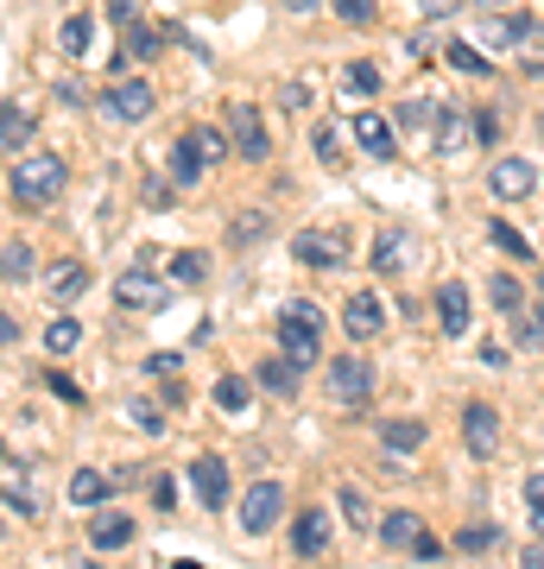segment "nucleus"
Segmentation results:
<instances>
[{
	"mask_svg": "<svg viewBox=\"0 0 544 569\" xmlns=\"http://www.w3.org/2000/svg\"><path fill=\"white\" fill-rule=\"evenodd\" d=\"M437 323H444V336H463V329L475 323V310H468V284H456V279L437 284Z\"/></svg>",
	"mask_w": 544,
	"mask_h": 569,
	"instance_id": "2eb2a0df",
	"label": "nucleus"
},
{
	"mask_svg": "<svg viewBox=\"0 0 544 569\" xmlns=\"http://www.w3.org/2000/svg\"><path fill=\"white\" fill-rule=\"evenodd\" d=\"M228 133H235V152H241L247 164L273 159V133L260 127V114H254L247 102H228Z\"/></svg>",
	"mask_w": 544,
	"mask_h": 569,
	"instance_id": "0eeeda50",
	"label": "nucleus"
},
{
	"mask_svg": "<svg viewBox=\"0 0 544 569\" xmlns=\"http://www.w3.org/2000/svg\"><path fill=\"white\" fill-rule=\"evenodd\" d=\"M115 305H127V310H165L171 305V284L159 279V253H140V260L115 279Z\"/></svg>",
	"mask_w": 544,
	"mask_h": 569,
	"instance_id": "7ed1b4c3",
	"label": "nucleus"
},
{
	"mask_svg": "<svg viewBox=\"0 0 544 569\" xmlns=\"http://www.w3.org/2000/svg\"><path fill=\"white\" fill-rule=\"evenodd\" d=\"M412 260H418V241H412V228H399V222H386L380 234H374V247H367V266H374V272H386V279H393V272H405Z\"/></svg>",
	"mask_w": 544,
	"mask_h": 569,
	"instance_id": "423d86ee",
	"label": "nucleus"
},
{
	"mask_svg": "<svg viewBox=\"0 0 544 569\" xmlns=\"http://www.w3.org/2000/svg\"><path fill=\"white\" fill-rule=\"evenodd\" d=\"M133 425H140V430H165V418L152 406H133Z\"/></svg>",
	"mask_w": 544,
	"mask_h": 569,
	"instance_id": "8fccbe9b",
	"label": "nucleus"
},
{
	"mask_svg": "<svg viewBox=\"0 0 544 569\" xmlns=\"http://www.w3.org/2000/svg\"><path fill=\"white\" fill-rule=\"evenodd\" d=\"M343 329L355 336V342H374V336L386 329V310H380V298H374V291H355V298L343 305Z\"/></svg>",
	"mask_w": 544,
	"mask_h": 569,
	"instance_id": "f8f14e48",
	"label": "nucleus"
},
{
	"mask_svg": "<svg viewBox=\"0 0 544 569\" xmlns=\"http://www.w3.org/2000/svg\"><path fill=\"white\" fill-rule=\"evenodd\" d=\"M291 253H298L304 266H317V272L348 266V241H343V234H329V228H304L298 241H291Z\"/></svg>",
	"mask_w": 544,
	"mask_h": 569,
	"instance_id": "1a4fd4ad",
	"label": "nucleus"
},
{
	"mask_svg": "<svg viewBox=\"0 0 544 569\" xmlns=\"http://www.w3.org/2000/svg\"><path fill=\"white\" fill-rule=\"evenodd\" d=\"M216 406H222V411H241V406H247V380H235V373H228V380H216Z\"/></svg>",
	"mask_w": 544,
	"mask_h": 569,
	"instance_id": "37998d69",
	"label": "nucleus"
},
{
	"mask_svg": "<svg viewBox=\"0 0 544 569\" xmlns=\"http://www.w3.org/2000/svg\"><path fill=\"white\" fill-rule=\"evenodd\" d=\"M190 488H197L202 507L216 512L228 500V462H222V456H197V462H190Z\"/></svg>",
	"mask_w": 544,
	"mask_h": 569,
	"instance_id": "ddd939ff",
	"label": "nucleus"
},
{
	"mask_svg": "<svg viewBox=\"0 0 544 569\" xmlns=\"http://www.w3.org/2000/svg\"><path fill=\"white\" fill-rule=\"evenodd\" d=\"M279 519H285V488H279V481H254L247 500H241V531H247V538H266Z\"/></svg>",
	"mask_w": 544,
	"mask_h": 569,
	"instance_id": "39448f33",
	"label": "nucleus"
},
{
	"mask_svg": "<svg viewBox=\"0 0 544 569\" xmlns=\"http://www.w3.org/2000/svg\"><path fill=\"white\" fill-rule=\"evenodd\" d=\"M444 63H449V70H463V77H494V63H487L482 51H475V44H463V39H456V44L444 51Z\"/></svg>",
	"mask_w": 544,
	"mask_h": 569,
	"instance_id": "393cba45",
	"label": "nucleus"
},
{
	"mask_svg": "<svg viewBox=\"0 0 544 569\" xmlns=\"http://www.w3.org/2000/svg\"><path fill=\"white\" fill-rule=\"evenodd\" d=\"M437 114H444V102H399L393 127L399 133H437Z\"/></svg>",
	"mask_w": 544,
	"mask_h": 569,
	"instance_id": "4be33fe9",
	"label": "nucleus"
},
{
	"mask_svg": "<svg viewBox=\"0 0 544 569\" xmlns=\"http://www.w3.org/2000/svg\"><path fill=\"white\" fill-rule=\"evenodd\" d=\"M329 392H336L343 406H362L367 392H374V361H362V355H336V361H329Z\"/></svg>",
	"mask_w": 544,
	"mask_h": 569,
	"instance_id": "6e6552de",
	"label": "nucleus"
},
{
	"mask_svg": "<svg viewBox=\"0 0 544 569\" xmlns=\"http://www.w3.org/2000/svg\"><path fill=\"white\" fill-rule=\"evenodd\" d=\"M89 545H96V550H121V545H133V519H121V512H101L96 526H89Z\"/></svg>",
	"mask_w": 544,
	"mask_h": 569,
	"instance_id": "412c9836",
	"label": "nucleus"
},
{
	"mask_svg": "<svg viewBox=\"0 0 544 569\" xmlns=\"http://www.w3.org/2000/svg\"><path fill=\"white\" fill-rule=\"evenodd\" d=\"M0 462H7V443H0Z\"/></svg>",
	"mask_w": 544,
	"mask_h": 569,
	"instance_id": "4d7b16f0",
	"label": "nucleus"
},
{
	"mask_svg": "<svg viewBox=\"0 0 544 569\" xmlns=\"http://www.w3.org/2000/svg\"><path fill=\"white\" fill-rule=\"evenodd\" d=\"M487 241L501 247V253H513V260H532V241H525L513 222H487Z\"/></svg>",
	"mask_w": 544,
	"mask_h": 569,
	"instance_id": "c85d7f7f",
	"label": "nucleus"
},
{
	"mask_svg": "<svg viewBox=\"0 0 544 569\" xmlns=\"http://www.w3.org/2000/svg\"><path fill=\"white\" fill-rule=\"evenodd\" d=\"M444 13H456V0H424V20H444Z\"/></svg>",
	"mask_w": 544,
	"mask_h": 569,
	"instance_id": "603ef678",
	"label": "nucleus"
},
{
	"mask_svg": "<svg viewBox=\"0 0 544 569\" xmlns=\"http://www.w3.org/2000/svg\"><path fill=\"white\" fill-rule=\"evenodd\" d=\"M482 32H487V44H520V32H525V13H513V20H487Z\"/></svg>",
	"mask_w": 544,
	"mask_h": 569,
	"instance_id": "ea45409f",
	"label": "nucleus"
},
{
	"mask_svg": "<svg viewBox=\"0 0 544 569\" xmlns=\"http://www.w3.org/2000/svg\"><path fill=\"white\" fill-rule=\"evenodd\" d=\"M44 380H51V392H58V399H70V406H77V399H82V392L70 387V380H63V373H44Z\"/></svg>",
	"mask_w": 544,
	"mask_h": 569,
	"instance_id": "3c124183",
	"label": "nucleus"
},
{
	"mask_svg": "<svg viewBox=\"0 0 544 569\" xmlns=\"http://www.w3.org/2000/svg\"><path fill=\"white\" fill-rule=\"evenodd\" d=\"M89 32H96L89 13H70V20H63V58H82V51H89Z\"/></svg>",
	"mask_w": 544,
	"mask_h": 569,
	"instance_id": "72a5a7b5",
	"label": "nucleus"
},
{
	"mask_svg": "<svg viewBox=\"0 0 544 569\" xmlns=\"http://www.w3.org/2000/svg\"><path fill=\"white\" fill-rule=\"evenodd\" d=\"M317 159L323 164H343V127H336V121L317 127Z\"/></svg>",
	"mask_w": 544,
	"mask_h": 569,
	"instance_id": "58836bf2",
	"label": "nucleus"
},
{
	"mask_svg": "<svg viewBox=\"0 0 544 569\" xmlns=\"http://www.w3.org/2000/svg\"><path fill=\"white\" fill-rule=\"evenodd\" d=\"M108 20H115V26H133V20H140V0H108Z\"/></svg>",
	"mask_w": 544,
	"mask_h": 569,
	"instance_id": "49530a36",
	"label": "nucleus"
},
{
	"mask_svg": "<svg viewBox=\"0 0 544 569\" xmlns=\"http://www.w3.org/2000/svg\"><path fill=\"white\" fill-rule=\"evenodd\" d=\"M82 284H89V272L82 266H51V279H44V291H51V305H70Z\"/></svg>",
	"mask_w": 544,
	"mask_h": 569,
	"instance_id": "b1692460",
	"label": "nucleus"
},
{
	"mask_svg": "<svg viewBox=\"0 0 544 569\" xmlns=\"http://www.w3.org/2000/svg\"><path fill=\"white\" fill-rule=\"evenodd\" d=\"M77 342H82L77 317H51V329H44V348H51V355H70Z\"/></svg>",
	"mask_w": 544,
	"mask_h": 569,
	"instance_id": "473e14b6",
	"label": "nucleus"
},
{
	"mask_svg": "<svg viewBox=\"0 0 544 569\" xmlns=\"http://www.w3.org/2000/svg\"><path fill=\"white\" fill-rule=\"evenodd\" d=\"M418 512H405V507H393V512H380V538H386V545H393V550H412V545H418Z\"/></svg>",
	"mask_w": 544,
	"mask_h": 569,
	"instance_id": "aec40b11",
	"label": "nucleus"
},
{
	"mask_svg": "<svg viewBox=\"0 0 544 569\" xmlns=\"http://www.w3.org/2000/svg\"><path fill=\"white\" fill-rule=\"evenodd\" d=\"M494 545H501V526H487V519H482V526H463V531H456V550H463V557H475V550H494Z\"/></svg>",
	"mask_w": 544,
	"mask_h": 569,
	"instance_id": "7c9ffc66",
	"label": "nucleus"
},
{
	"mask_svg": "<svg viewBox=\"0 0 544 569\" xmlns=\"http://www.w3.org/2000/svg\"><path fill=\"white\" fill-rule=\"evenodd\" d=\"M525 500H532V507H544V468L532 475V481H525Z\"/></svg>",
	"mask_w": 544,
	"mask_h": 569,
	"instance_id": "864d4df0",
	"label": "nucleus"
},
{
	"mask_svg": "<svg viewBox=\"0 0 544 569\" xmlns=\"http://www.w3.org/2000/svg\"><path fill=\"white\" fill-rule=\"evenodd\" d=\"M513 336H520V348H538L544 342V305H525L513 317Z\"/></svg>",
	"mask_w": 544,
	"mask_h": 569,
	"instance_id": "2f4dec72",
	"label": "nucleus"
},
{
	"mask_svg": "<svg viewBox=\"0 0 544 569\" xmlns=\"http://www.w3.org/2000/svg\"><path fill=\"white\" fill-rule=\"evenodd\" d=\"M0 279H13V284L32 279V247H26V241H7V247H0Z\"/></svg>",
	"mask_w": 544,
	"mask_h": 569,
	"instance_id": "bb28decb",
	"label": "nucleus"
},
{
	"mask_svg": "<svg viewBox=\"0 0 544 569\" xmlns=\"http://www.w3.org/2000/svg\"><path fill=\"white\" fill-rule=\"evenodd\" d=\"M538 127H544V114H538Z\"/></svg>",
	"mask_w": 544,
	"mask_h": 569,
	"instance_id": "bf43d9fd",
	"label": "nucleus"
},
{
	"mask_svg": "<svg viewBox=\"0 0 544 569\" xmlns=\"http://www.w3.org/2000/svg\"><path fill=\"white\" fill-rule=\"evenodd\" d=\"M475 140H482V146L501 140V114H494V108H475Z\"/></svg>",
	"mask_w": 544,
	"mask_h": 569,
	"instance_id": "a18cd8bd",
	"label": "nucleus"
},
{
	"mask_svg": "<svg viewBox=\"0 0 544 569\" xmlns=\"http://www.w3.org/2000/svg\"><path fill=\"white\" fill-rule=\"evenodd\" d=\"M482 7H494V0H482Z\"/></svg>",
	"mask_w": 544,
	"mask_h": 569,
	"instance_id": "13d9d810",
	"label": "nucleus"
},
{
	"mask_svg": "<svg viewBox=\"0 0 544 569\" xmlns=\"http://www.w3.org/2000/svg\"><path fill=\"white\" fill-rule=\"evenodd\" d=\"M171 500H178V488H171V481L159 475V481H152V507H159V512H171Z\"/></svg>",
	"mask_w": 544,
	"mask_h": 569,
	"instance_id": "09e8293b",
	"label": "nucleus"
},
{
	"mask_svg": "<svg viewBox=\"0 0 544 569\" xmlns=\"http://www.w3.org/2000/svg\"><path fill=\"white\" fill-rule=\"evenodd\" d=\"M463 437H468V456H475V462H494V449H501V411L463 406Z\"/></svg>",
	"mask_w": 544,
	"mask_h": 569,
	"instance_id": "9d476101",
	"label": "nucleus"
},
{
	"mask_svg": "<svg viewBox=\"0 0 544 569\" xmlns=\"http://www.w3.org/2000/svg\"><path fill=\"white\" fill-rule=\"evenodd\" d=\"M285 7H291V13H310V7H323V0H285Z\"/></svg>",
	"mask_w": 544,
	"mask_h": 569,
	"instance_id": "6e6d98bb",
	"label": "nucleus"
},
{
	"mask_svg": "<svg viewBox=\"0 0 544 569\" xmlns=\"http://www.w3.org/2000/svg\"><path fill=\"white\" fill-rule=\"evenodd\" d=\"M343 82L355 89V96H374V89H380V70H374V63H348Z\"/></svg>",
	"mask_w": 544,
	"mask_h": 569,
	"instance_id": "a19ab883",
	"label": "nucleus"
},
{
	"mask_svg": "<svg viewBox=\"0 0 544 569\" xmlns=\"http://www.w3.org/2000/svg\"><path fill=\"white\" fill-rule=\"evenodd\" d=\"M487 298H494V310H501L506 323H513V317L525 310V284L513 279V272H494V284H487Z\"/></svg>",
	"mask_w": 544,
	"mask_h": 569,
	"instance_id": "5701e85b",
	"label": "nucleus"
},
{
	"mask_svg": "<svg viewBox=\"0 0 544 569\" xmlns=\"http://www.w3.org/2000/svg\"><path fill=\"white\" fill-rule=\"evenodd\" d=\"M165 44V32H152V26H127V44H121V58H152Z\"/></svg>",
	"mask_w": 544,
	"mask_h": 569,
	"instance_id": "f704fd0d",
	"label": "nucleus"
},
{
	"mask_svg": "<svg viewBox=\"0 0 544 569\" xmlns=\"http://www.w3.org/2000/svg\"><path fill=\"white\" fill-rule=\"evenodd\" d=\"M101 493H108L101 468H77V475H70V500H77V507H96Z\"/></svg>",
	"mask_w": 544,
	"mask_h": 569,
	"instance_id": "cd10ccee",
	"label": "nucleus"
},
{
	"mask_svg": "<svg viewBox=\"0 0 544 569\" xmlns=\"http://www.w3.org/2000/svg\"><path fill=\"white\" fill-rule=\"evenodd\" d=\"M7 183H13V203H20V209L58 203V190H63V159H51V152H39V159H20Z\"/></svg>",
	"mask_w": 544,
	"mask_h": 569,
	"instance_id": "f03ea898",
	"label": "nucleus"
},
{
	"mask_svg": "<svg viewBox=\"0 0 544 569\" xmlns=\"http://www.w3.org/2000/svg\"><path fill=\"white\" fill-rule=\"evenodd\" d=\"M26 140H32V114H26V108L0 114V146H26Z\"/></svg>",
	"mask_w": 544,
	"mask_h": 569,
	"instance_id": "4c0bfd02",
	"label": "nucleus"
},
{
	"mask_svg": "<svg viewBox=\"0 0 544 569\" xmlns=\"http://www.w3.org/2000/svg\"><path fill=\"white\" fill-rule=\"evenodd\" d=\"M520 58H525V77H544V26H538V20H525Z\"/></svg>",
	"mask_w": 544,
	"mask_h": 569,
	"instance_id": "a878e982",
	"label": "nucleus"
},
{
	"mask_svg": "<svg viewBox=\"0 0 544 569\" xmlns=\"http://www.w3.org/2000/svg\"><path fill=\"white\" fill-rule=\"evenodd\" d=\"M260 387L266 392H298V367L285 361V355L279 361H260Z\"/></svg>",
	"mask_w": 544,
	"mask_h": 569,
	"instance_id": "c756f323",
	"label": "nucleus"
},
{
	"mask_svg": "<svg viewBox=\"0 0 544 569\" xmlns=\"http://www.w3.org/2000/svg\"><path fill=\"white\" fill-rule=\"evenodd\" d=\"M424 437H431V430H424L418 418H386V425H380L386 468H405V456H418V449H424Z\"/></svg>",
	"mask_w": 544,
	"mask_h": 569,
	"instance_id": "9b49d317",
	"label": "nucleus"
},
{
	"mask_svg": "<svg viewBox=\"0 0 544 569\" xmlns=\"http://www.w3.org/2000/svg\"><path fill=\"white\" fill-rule=\"evenodd\" d=\"M355 146H362L367 159H393V121H386V114H374V108H362V114H355Z\"/></svg>",
	"mask_w": 544,
	"mask_h": 569,
	"instance_id": "dca6fc26",
	"label": "nucleus"
},
{
	"mask_svg": "<svg viewBox=\"0 0 544 569\" xmlns=\"http://www.w3.org/2000/svg\"><path fill=\"white\" fill-rule=\"evenodd\" d=\"M532 183H538V171H532L525 159H494V171H487V190H494L501 203H520Z\"/></svg>",
	"mask_w": 544,
	"mask_h": 569,
	"instance_id": "4468645a",
	"label": "nucleus"
},
{
	"mask_svg": "<svg viewBox=\"0 0 544 569\" xmlns=\"http://www.w3.org/2000/svg\"><path fill=\"white\" fill-rule=\"evenodd\" d=\"M190 133H197V146H202V159H209V164H216V159L228 152V140L216 133V127H190Z\"/></svg>",
	"mask_w": 544,
	"mask_h": 569,
	"instance_id": "c03bdc74",
	"label": "nucleus"
},
{
	"mask_svg": "<svg viewBox=\"0 0 544 569\" xmlns=\"http://www.w3.org/2000/svg\"><path fill=\"white\" fill-rule=\"evenodd\" d=\"M171 279H178V284H202V279H209V260H202V253H171Z\"/></svg>",
	"mask_w": 544,
	"mask_h": 569,
	"instance_id": "c9c22d12",
	"label": "nucleus"
},
{
	"mask_svg": "<svg viewBox=\"0 0 544 569\" xmlns=\"http://www.w3.org/2000/svg\"><path fill=\"white\" fill-rule=\"evenodd\" d=\"M13 336H20V323H13V317L0 310V342H13Z\"/></svg>",
	"mask_w": 544,
	"mask_h": 569,
	"instance_id": "5fc2aeb1",
	"label": "nucleus"
},
{
	"mask_svg": "<svg viewBox=\"0 0 544 569\" xmlns=\"http://www.w3.org/2000/svg\"><path fill=\"white\" fill-rule=\"evenodd\" d=\"M202 146H197V133H184L178 146H171V183H178V190H190V183H202Z\"/></svg>",
	"mask_w": 544,
	"mask_h": 569,
	"instance_id": "6ab92c4d",
	"label": "nucleus"
},
{
	"mask_svg": "<svg viewBox=\"0 0 544 569\" xmlns=\"http://www.w3.org/2000/svg\"><path fill=\"white\" fill-rule=\"evenodd\" d=\"M468 140H475V114H468V108H444V114H437V152H444V159H463Z\"/></svg>",
	"mask_w": 544,
	"mask_h": 569,
	"instance_id": "f3484780",
	"label": "nucleus"
},
{
	"mask_svg": "<svg viewBox=\"0 0 544 569\" xmlns=\"http://www.w3.org/2000/svg\"><path fill=\"white\" fill-rule=\"evenodd\" d=\"M343 26H374V0H329Z\"/></svg>",
	"mask_w": 544,
	"mask_h": 569,
	"instance_id": "79ce46f5",
	"label": "nucleus"
},
{
	"mask_svg": "<svg viewBox=\"0 0 544 569\" xmlns=\"http://www.w3.org/2000/svg\"><path fill=\"white\" fill-rule=\"evenodd\" d=\"M279 355L291 367H310V361H323V310L317 305H304V298H291V305L279 310Z\"/></svg>",
	"mask_w": 544,
	"mask_h": 569,
	"instance_id": "f257e3e1",
	"label": "nucleus"
},
{
	"mask_svg": "<svg viewBox=\"0 0 544 569\" xmlns=\"http://www.w3.org/2000/svg\"><path fill=\"white\" fill-rule=\"evenodd\" d=\"M412 557H418V563H437V557H444V545H437L431 531H418V545H412Z\"/></svg>",
	"mask_w": 544,
	"mask_h": 569,
	"instance_id": "de8ad7c7",
	"label": "nucleus"
},
{
	"mask_svg": "<svg viewBox=\"0 0 544 569\" xmlns=\"http://www.w3.org/2000/svg\"><path fill=\"white\" fill-rule=\"evenodd\" d=\"M291 550H298V557H323V550H329V512H323V507L298 512V526H291Z\"/></svg>",
	"mask_w": 544,
	"mask_h": 569,
	"instance_id": "a211bd4d",
	"label": "nucleus"
},
{
	"mask_svg": "<svg viewBox=\"0 0 544 569\" xmlns=\"http://www.w3.org/2000/svg\"><path fill=\"white\" fill-rule=\"evenodd\" d=\"M152 82H140V77H115L108 82V96H101V114H115L121 127H133V121H146L152 114Z\"/></svg>",
	"mask_w": 544,
	"mask_h": 569,
	"instance_id": "20e7f679",
	"label": "nucleus"
},
{
	"mask_svg": "<svg viewBox=\"0 0 544 569\" xmlns=\"http://www.w3.org/2000/svg\"><path fill=\"white\" fill-rule=\"evenodd\" d=\"M343 519H348V526H355V531H362L367 519H374V507H367V493L355 488V481H343Z\"/></svg>",
	"mask_w": 544,
	"mask_h": 569,
	"instance_id": "e433bc0d",
	"label": "nucleus"
}]
</instances>
